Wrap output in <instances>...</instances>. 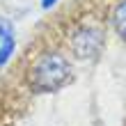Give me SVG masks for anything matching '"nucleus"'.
Masks as SVG:
<instances>
[{
    "instance_id": "nucleus-1",
    "label": "nucleus",
    "mask_w": 126,
    "mask_h": 126,
    "mask_svg": "<svg viewBox=\"0 0 126 126\" xmlns=\"http://www.w3.org/2000/svg\"><path fill=\"white\" fill-rule=\"evenodd\" d=\"M76 78H78L76 62L60 44L39 48L30 57L23 71V85L34 96L60 94L62 90L76 83Z\"/></svg>"
},
{
    "instance_id": "nucleus-2",
    "label": "nucleus",
    "mask_w": 126,
    "mask_h": 126,
    "mask_svg": "<svg viewBox=\"0 0 126 126\" xmlns=\"http://www.w3.org/2000/svg\"><path fill=\"white\" fill-rule=\"evenodd\" d=\"M110 32L103 21L96 18H78L66 28L62 48L76 64H92L106 53Z\"/></svg>"
},
{
    "instance_id": "nucleus-3",
    "label": "nucleus",
    "mask_w": 126,
    "mask_h": 126,
    "mask_svg": "<svg viewBox=\"0 0 126 126\" xmlns=\"http://www.w3.org/2000/svg\"><path fill=\"white\" fill-rule=\"evenodd\" d=\"M106 28L117 41L126 44V0H112L106 12Z\"/></svg>"
},
{
    "instance_id": "nucleus-4",
    "label": "nucleus",
    "mask_w": 126,
    "mask_h": 126,
    "mask_svg": "<svg viewBox=\"0 0 126 126\" xmlns=\"http://www.w3.org/2000/svg\"><path fill=\"white\" fill-rule=\"evenodd\" d=\"M16 48H18V39H16L14 25L7 18H0V71L12 62Z\"/></svg>"
},
{
    "instance_id": "nucleus-5",
    "label": "nucleus",
    "mask_w": 126,
    "mask_h": 126,
    "mask_svg": "<svg viewBox=\"0 0 126 126\" xmlns=\"http://www.w3.org/2000/svg\"><path fill=\"white\" fill-rule=\"evenodd\" d=\"M60 2V0H39V5H41V9L44 12H48V9H53V7Z\"/></svg>"
}]
</instances>
